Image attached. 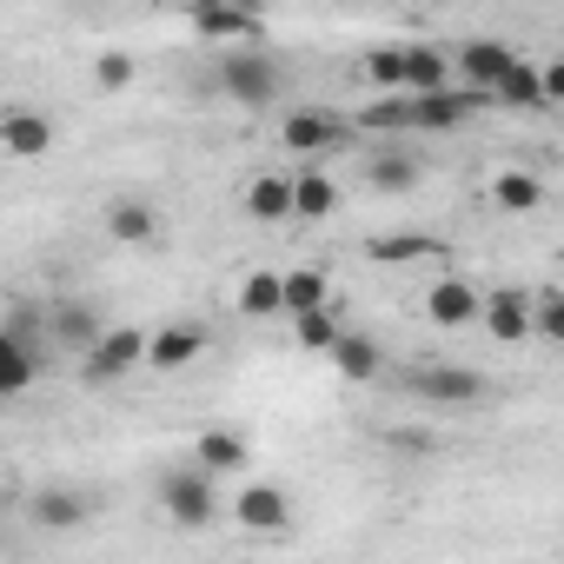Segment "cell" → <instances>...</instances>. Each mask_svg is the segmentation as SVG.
I'll list each match as a JSON object with an SVG mask.
<instances>
[{
	"mask_svg": "<svg viewBox=\"0 0 564 564\" xmlns=\"http://www.w3.org/2000/svg\"><path fill=\"white\" fill-rule=\"evenodd\" d=\"M140 366H147V333H140V326H107V333L80 352V372H74V379H80L87 392H107V386H120V379L140 372Z\"/></svg>",
	"mask_w": 564,
	"mask_h": 564,
	"instance_id": "6da1fadb",
	"label": "cell"
},
{
	"mask_svg": "<svg viewBox=\"0 0 564 564\" xmlns=\"http://www.w3.org/2000/svg\"><path fill=\"white\" fill-rule=\"evenodd\" d=\"M279 87H286V74H279V61L265 47H232L219 54V94L239 100V107H272Z\"/></svg>",
	"mask_w": 564,
	"mask_h": 564,
	"instance_id": "7a4b0ae2",
	"label": "cell"
},
{
	"mask_svg": "<svg viewBox=\"0 0 564 564\" xmlns=\"http://www.w3.org/2000/svg\"><path fill=\"white\" fill-rule=\"evenodd\" d=\"M160 511L180 524V531H206L219 518V498H213V478L180 465V471H160Z\"/></svg>",
	"mask_w": 564,
	"mask_h": 564,
	"instance_id": "3957f363",
	"label": "cell"
},
{
	"mask_svg": "<svg viewBox=\"0 0 564 564\" xmlns=\"http://www.w3.org/2000/svg\"><path fill=\"white\" fill-rule=\"evenodd\" d=\"M279 140H286L300 160H313V153H339V147H352V127H346L339 113H326V107H293L286 120H279Z\"/></svg>",
	"mask_w": 564,
	"mask_h": 564,
	"instance_id": "277c9868",
	"label": "cell"
},
{
	"mask_svg": "<svg viewBox=\"0 0 564 564\" xmlns=\"http://www.w3.org/2000/svg\"><path fill=\"white\" fill-rule=\"evenodd\" d=\"M405 392L425 399V405H478L485 372L478 366H419V372H405Z\"/></svg>",
	"mask_w": 564,
	"mask_h": 564,
	"instance_id": "5b68a950",
	"label": "cell"
},
{
	"mask_svg": "<svg viewBox=\"0 0 564 564\" xmlns=\"http://www.w3.org/2000/svg\"><path fill=\"white\" fill-rule=\"evenodd\" d=\"M232 518H239V531L286 538V531H293V498L279 491V485H246V491L232 498Z\"/></svg>",
	"mask_w": 564,
	"mask_h": 564,
	"instance_id": "8992f818",
	"label": "cell"
},
{
	"mask_svg": "<svg viewBox=\"0 0 564 564\" xmlns=\"http://www.w3.org/2000/svg\"><path fill=\"white\" fill-rule=\"evenodd\" d=\"M0 153L8 160H47L54 153V120L41 107H0Z\"/></svg>",
	"mask_w": 564,
	"mask_h": 564,
	"instance_id": "52a82bcc",
	"label": "cell"
},
{
	"mask_svg": "<svg viewBox=\"0 0 564 564\" xmlns=\"http://www.w3.org/2000/svg\"><path fill=\"white\" fill-rule=\"evenodd\" d=\"M193 41H213V47H265V21L252 8H193Z\"/></svg>",
	"mask_w": 564,
	"mask_h": 564,
	"instance_id": "ba28073f",
	"label": "cell"
},
{
	"mask_svg": "<svg viewBox=\"0 0 564 564\" xmlns=\"http://www.w3.org/2000/svg\"><path fill=\"white\" fill-rule=\"evenodd\" d=\"M518 54H511V41H491V34H478V41H458L452 47V67L465 74V94H491L498 80H505V67H511Z\"/></svg>",
	"mask_w": 564,
	"mask_h": 564,
	"instance_id": "9c48e42d",
	"label": "cell"
},
{
	"mask_svg": "<svg viewBox=\"0 0 564 564\" xmlns=\"http://www.w3.org/2000/svg\"><path fill=\"white\" fill-rule=\"evenodd\" d=\"M478 107H491V100H485V94H465V87L419 94V100H412V133H458Z\"/></svg>",
	"mask_w": 564,
	"mask_h": 564,
	"instance_id": "30bf717a",
	"label": "cell"
},
{
	"mask_svg": "<svg viewBox=\"0 0 564 564\" xmlns=\"http://www.w3.org/2000/svg\"><path fill=\"white\" fill-rule=\"evenodd\" d=\"M478 306H485V293L471 286V279H458V272L432 279V293H425V313H432V326H445V333L478 326Z\"/></svg>",
	"mask_w": 564,
	"mask_h": 564,
	"instance_id": "8fae6325",
	"label": "cell"
},
{
	"mask_svg": "<svg viewBox=\"0 0 564 564\" xmlns=\"http://www.w3.org/2000/svg\"><path fill=\"white\" fill-rule=\"evenodd\" d=\"M206 346H213V339H206V326H193V319H173V326L147 333V372H180V366H193Z\"/></svg>",
	"mask_w": 564,
	"mask_h": 564,
	"instance_id": "7c38bea8",
	"label": "cell"
},
{
	"mask_svg": "<svg viewBox=\"0 0 564 564\" xmlns=\"http://www.w3.org/2000/svg\"><path fill=\"white\" fill-rule=\"evenodd\" d=\"M28 518H34V531H80L94 518V498L74 491V485H41L28 498Z\"/></svg>",
	"mask_w": 564,
	"mask_h": 564,
	"instance_id": "4fadbf2b",
	"label": "cell"
},
{
	"mask_svg": "<svg viewBox=\"0 0 564 564\" xmlns=\"http://www.w3.org/2000/svg\"><path fill=\"white\" fill-rule=\"evenodd\" d=\"M478 326H485L498 346H518V339H531V293H518V286H498V293H485V306H478Z\"/></svg>",
	"mask_w": 564,
	"mask_h": 564,
	"instance_id": "5bb4252c",
	"label": "cell"
},
{
	"mask_svg": "<svg viewBox=\"0 0 564 564\" xmlns=\"http://www.w3.org/2000/svg\"><path fill=\"white\" fill-rule=\"evenodd\" d=\"M246 465H252V445H246L239 432L206 425V432L193 438V471H206V478H239Z\"/></svg>",
	"mask_w": 564,
	"mask_h": 564,
	"instance_id": "9a60e30c",
	"label": "cell"
},
{
	"mask_svg": "<svg viewBox=\"0 0 564 564\" xmlns=\"http://www.w3.org/2000/svg\"><path fill=\"white\" fill-rule=\"evenodd\" d=\"M47 313V339L54 346H67V352H87L107 326H100V306H87V300H54V306H41Z\"/></svg>",
	"mask_w": 564,
	"mask_h": 564,
	"instance_id": "2e32d148",
	"label": "cell"
},
{
	"mask_svg": "<svg viewBox=\"0 0 564 564\" xmlns=\"http://www.w3.org/2000/svg\"><path fill=\"white\" fill-rule=\"evenodd\" d=\"M239 213L252 226H279V219H293V173H259L246 193H239Z\"/></svg>",
	"mask_w": 564,
	"mask_h": 564,
	"instance_id": "e0dca14e",
	"label": "cell"
},
{
	"mask_svg": "<svg viewBox=\"0 0 564 564\" xmlns=\"http://www.w3.org/2000/svg\"><path fill=\"white\" fill-rule=\"evenodd\" d=\"M399 61H405V94H412V100H419V94H445V87H452V47L412 41V47H399Z\"/></svg>",
	"mask_w": 564,
	"mask_h": 564,
	"instance_id": "ac0fdd59",
	"label": "cell"
},
{
	"mask_svg": "<svg viewBox=\"0 0 564 564\" xmlns=\"http://www.w3.org/2000/svg\"><path fill=\"white\" fill-rule=\"evenodd\" d=\"M333 306V286L319 265H293L286 279H279V319H300V313H326Z\"/></svg>",
	"mask_w": 564,
	"mask_h": 564,
	"instance_id": "d6986e66",
	"label": "cell"
},
{
	"mask_svg": "<svg viewBox=\"0 0 564 564\" xmlns=\"http://www.w3.org/2000/svg\"><path fill=\"white\" fill-rule=\"evenodd\" d=\"M352 133H386V140H405L412 133V94H379L372 107H359L346 120Z\"/></svg>",
	"mask_w": 564,
	"mask_h": 564,
	"instance_id": "ffe728a7",
	"label": "cell"
},
{
	"mask_svg": "<svg viewBox=\"0 0 564 564\" xmlns=\"http://www.w3.org/2000/svg\"><path fill=\"white\" fill-rule=\"evenodd\" d=\"M485 100H491V107H511V113H544V94H538V67L518 54V61L505 67V80H498Z\"/></svg>",
	"mask_w": 564,
	"mask_h": 564,
	"instance_id": "44dd1931",
	"label": "cell"
},
{
	"mask_svg": "<svg viewBox=\"0 0 564 564\" xmlns=\"http://www.w3.org/2000/svg\"><path fill=\"white\" fill-rule=\"evenodd\" d=\"M366 259H379V265L445 259V239H432V232H379V239H366Z\"/></svg>",
	"mask_w": 564,
	"mask_h": 564,
	"instance_id": "7402d4cb",
	"label": "cell"
},
{
	"mask_svg": "<svg viewBox=\"0 0 564 564\" xmlns=\"http://www.w3.org/2000/svg\"><path fill=\"white\" fill-rule=\"evenodd\" d=\"M34 379H41V352H34V346H21L8 326H0V399H21Z\"/></svg>",
	"mask_w": 564,
	"mask_h": 564,
	"instance_id": "603a6c76",
	"label": "cell"
},
{
	"mask_svg": "<svg viewBox=\"0 0 564 564\" xmlns=\"http://www.w3.org/2000/svg\"><path fill=\"white\" fill-rule=\"evenodd\" d=\"M333 366H339L352 386H372V379L386 372V352H379V339H366V333H339V346H333Z\"/></svg>",
	"mask_w": 564,
	"mask_h": 564,
	"instance_id": "cb8c5ba5",
	"label": "cell"
},
{
	"mask_svg": "<svg viewBox=\"0 0 564 564\" xmlns=\"http://www.w3.org/2000/svg\"><path fill=\"white\" fill-rule=\"evenodd\" d=\"M333 213H339V186H333L319 166H306V173L293 180V219L313 226V219H333Z\"/></svg>",
	"mask_w": 564,
	"mask_h": 564,
	"instance_id": "d4e9b609",
	"label": "cell"
},
{
	"mask_svg": "<svg viewBox=\"0 0 564 564\" xmlns=\"http://www.w3.org/2000/svg\"><path fill=\"white\" fill-rule=\"evenodd\" d=\"M107 232H113L120 246H153L160 213H153L147 199H113V206H107Z\"/></svg>",
	"mask_w": 564,
	"mask_h": 564,
	"instance_id": "484cf974",
	"label": "cell"
},
{
	"mask_svg": "<svg viewBox=\"0 0 564 564\" xmlns=\"http://www.w3.org/2000/svg\"><path fill=\"white\" fill-rule=\"evenodd\" d=\"M419 173H425V166H419L405 147H386V153L366 166V180H372L379 193H412V186H419Z\"/></svg>",
	"mask_w": 564,
	"mask_h": 564,
	"instance_id": "4316f807",
	"label": "cell"
},
{
	"mask_svg": "<svg viewBox=\"0 0 564 564\" xmlns=\"http://www.w3.org/2000/svg\"><path fill=\"white\" fill-rule=\"evenodd\" d=\"M491 199H498L505 213H538V206H544V180L511 166V173H498V180H491Z\"/></svg>",
	"mask_w": 564,
	"mask_h": 564,
	"instance_id": "83f0119b",
	"label": "cell"
},
{
	"mask_svg": "<svg viewBox=\"0 0 564 564\" xmlns=\"http://www.w3.org/2000/svg\"><path fill=\"white\" fill-rule=\"evenodd\" d=\"M239 313L246 319H279V272H246L239 279Z\"/></svg>",
	"mask_w": 564,
	"mask_h": 564,
	"instance_id": "f1b7e54d",
	"label": "cell"
},
{
	"mask_svg": "<svg viewBox=\"0 0 564 564\" xmlns=\"http://www.w3.org/2000/svg\"><path fill=\"white\" fill-rule=\"evenodd\" d=\"M293 326H300V346H306V352H333V346H339V333H346L333 306H326V313H300Z\"/></svg>",
	"mask_w": 564,
	"mask_h": 564,
	"instance_id": "f546056e",
	"label": "cell"
},
{
	"mask_svg": "<svg viewBox=\"0 0 564 564\" xmlns=\"http://www.w3.org/2000/svg\"><path fill=\"white\" fill-rule=\"evenodd\" d=\"M366 80H379L386 94H405V61H399V47H366Z\"/></svg>",
	"mask_w": 564,
	"mask_h": 564,
	"instance_id": "4dcf8cb0",
	"label": "cell"
},
{
	"mask_svg": "<svg viewBox=\"0 0 564 564\" xmlns=\"http://www.w3.org/2000/svg\"><path fill=\"white\" fill-rule=\"evenodd\" d=\"M133 74H140V61H133V54H120V47L94 61V87H100V94H127V87H133Z\"/></svg>",
	"mask_w": 564,
	"mask_h": 564,
	"instance_id": "1f68e13d",
	"label": "cell"
},
{
	"mask_svg": "<svg viewBox=\"0 0 564 564\" xmlns=\"http://www.w3.org/2000/svg\"><path fill=\"white\" fill-rule=\"evenodd\" d=\"M531 333H538V339H564V300H557V293L531 300Z\"/></svg>",
	"mask_w": 564,
	"mask_h": 564,
	"instance_id": "d6a6232c",
	"label": "cell"
}]
</instances>
